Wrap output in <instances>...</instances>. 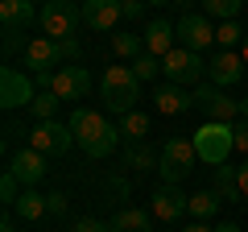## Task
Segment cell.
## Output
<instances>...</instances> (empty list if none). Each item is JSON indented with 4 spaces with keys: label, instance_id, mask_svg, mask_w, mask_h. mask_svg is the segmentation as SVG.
<instances>
[{
    "label": "cell",
    "instance_id": "6da1fadb",
    "mask_svg": "<svg viewBox=\"0 0 248 232\" xmlns=\"http://www.w3.org/2000/svg\"><path fill=\"white\" fill-rule=\"evenodd\" d=\"M66 125H71V133H75V145H79L87 158H108V153L120 145V129L108 125V116L91 112V108H75Z\"/></svg>",
    "mask_w": 248,
    "mask_h": 232
},
{
    "label": "cell",
    "instance_id": "7a4b0ae2",
    "mask_svg": "<svg viewBox=\"0 0 248 232\" xmlns=\"http://www.w3.org/2000/svg\"><path fill=\"white\" fill-rule=\"evenodd\" d=\"M99 99H104L108 112L128 116L141 99V79L133 75V66H108L104 79H99Z\"/></svg>",
    "mask_w": 248,
    "mask_h": 232
},
{
    "label": "cell",
    "instance_id": "3957f363",
    "mask_svg": "<svg viewBox=\"0 0 248 232\" xmlns=\"http://www.w3.org/2000/svg\"><path fill=\"white\" fill-rule=\"evenodd\" d=\"M190 141H195V149H199V162H207V166H223L228 153L236 149V125H228V120H207Z\"/></svg>",
    "mask_w": 248,
    "mask_h": 232
},
{
    "label": "cell",
    "instance_id": "277c9868",
    "mask_svg": "<svg viewBox=\"0 0 248 232\" xmlns=\"http://www.w3.org/2000/svg\"><path fill=\"white\" fill-rule=\"evenodd\" d=\"M195 162H199V149H195V141H190V137H170V141L161 145V162H157L161 182L178 187V182L195 170Z\"/></svg>",
    "mask_w": 248,
    "mask_h": 232
},
{
    "label": "cell",
    "instance_id": "5b68a950",
    "mask_svg": "<svg viewBox=\"0 0 248 232\" xmlns=\"http://www.w3.org/2000/svg\"><path fill=\"white\" fill-rule=\"evenodd\" d=\"M37 25H42L46 37H54V42H71V37L79 33V25H83V9L75 0H50V4H42V21H37Z\"/></svg>",
    "mask_w": 248,
    "mask_h": 232
},
{
    "label": "cell",
    "instance_id": "8992f818",
    "mask_svg": "<svg viewBox=\"0 0 248 232\" xmlns=\"http://www.w3.org/2000/svg\"><path fill=\"white\" fill-rule=\"evenodd\" d=\"M161 75H166L170 83H178V87H195L199 75H207V63L199 58L195 50H186V46H174V50L161 58Z\"/></svg>",
    "mask_w": 248,
    "mask_h": 232
},
{
    "label": "cell",
    "instance_id": "52a82bcc",
    "mask_svg": "<svg viewBox=\"0 0 248 232\" xmlns=\"http://www.w3.org/2000/svg\"><path fill=\"white\" fill-rule=\"evenodd\" d=\"M29 145L37 153H46V158H54V153H66L75 145V133H71V125H58V120H37L29 129Z\"/></svg>",
    "mask_w": 248,
    "mask_h": 232
},
{
    "label": "cell",
    "instance_id": "ba28073f",
    "mask_svg": "<svg viewBox=\"0 0 248 232\" xmlns=\"http://www.w3.org/2000/svg\"><path fill=\"white\" fill-rule=\"evenodd\" d=\"M195 108H203L207 120H228V125H236V120H240V99H228V96H223V87H215V83L195 87Z\"/></svg>",
    "mask_w": 248,
    "mask_h": 232
},
{
    "label": "cell",
    "instance_id": "9c48e42d",
    "mask_svg": "<svg viewBox=\"0 0 248 232\" xmlns=\"http://www.w3.org/2000/svg\"><path fill=\"white\" fill-rule=\"evenodd\" d=\"M37 99V83L25 79L17 66H4L0 71V104L4 108H29Z\"/></svg>",
    "mask_w": 248,
    "mask_h": 232
},
{
    "label": "cell",
    "instance_id": "30bf717a",
    "mask_svg": "<svg viewBox=\"0 0 248 232\" xmlns=\"http://www.w3.org/2000/svg\"><path fill=\"white\" fill-rule=\"evenodd\" d=\"M149 212L157 215L161 224H174V220H182V215L190 212V195H186L182 187H170V182H161V187L153 191V199H149Z\"/></svg>",
    "mask_w": 248,
    "mask_h": 232
},
{
    "label": "cell",
    "instance_id": "8fae6325",
    "mask_svg": "<svg viewBox=\"0 0 248 232\" xmlns=\"http://www.w3.org/2000/svg\"><path fill=\"white\" fill-rule=\"evenodd\" d=\"M62 63V42H54V37H33V42H25V66L33 75H54Z\"/></svg>",
    "mask_w": 248,
    "mask_h": 232
},
{
    "label": "cell",
    "instance_id": "7c38bea8",
    "mask_svg": "<svg viewBox=\"0 0 248 232\" xmlns=\"http://www.w3.org/2000/svg\"><path fill=\"white\" fill-rule=\"evenodd\" d=\"M215 42V29L211 21L203 17V13H182L178 17V46H186V50H207V46Z\"/></svg>",
    "mask_w": 248,
    "mask_h": 232
},
{
    "label": "cell",
    "instance_id": "4fadbf2b",
    "mask_svg": "<svg viewBox=\"0 0 248 232\" xmlns=\"http://www.w3.org/2000/svg\"><path fill=\"white\" fill-rule=\"evenodd\" d=\"M50 91L58 99H83L91 91V71L87 66H58L50 79Z\"/></svg>",
    "mask_w": 248,
    "mask_h": 232
},
{
    "label": "cell",
    "instance_id": "5bb4252c",
    "mask_svg": "<svg viewBox=\"0 0 248 232\" xmlns=\"http://www.w3.org/2000/svg\"><path fill=\"white\" fill-rule=\"evenodd\" d=\"M9 170L21 179V187H37V182L46 179V170H50V166H46V153H37L33 145H25V149H17L9 158Z\"/></svg>",
    "mask_w": 248,
    "mask_h": 232
},
{
    "label": "cell",
    "instance_id": "9a60e30c",
    "mask_svg": "<svg viewBox=\"0 0 248 232\" xmlns=\"http://www.w3.org/2000/svg\"><path fill=\"white\" fill-rule=\"evenodd\" d=\"M124 17V4L120 0H83V25H91L95 33H108L116 29Z\"/></svg>",
    "mask_w": 248,
    "mask_h": 232
},
{
    "label": "cell",
    "instance_id": "2e32d148",
    "mask_svg": "<svg viewBox=\"0 0 248 232\" xmlns=\"http://www.w3.org/2000/svg\"><path fill=\"white\" fill-rule=\"evenodd\" d=\"M33 21H42V9H33V0H0V25H4V33H25Z\"/></svg>",
    "mask_w": 248,
    "mask_h": 232
},
{
    "label": "cell",
    "instance_id": "e0dca14e",
    "mask_svg": "<svg viewBox=\"0 0 248 232\" xmlns=\"http://www.w3.org/2000/svg\"><path fill=\"white\" fill-rule=\"evenodd\" d=\"M244 58H240V54H232V50H219L211 58V63H207V75H211V83L215 87H232V83H240L244 79Z\"/></svg>",
    "mask_w": 248,
    "mask_h": 232
},
{
    "label": "cell",
    "instance_id": "ac0fdd59",
    "mask_svg": "<svg viewBox=\"0 0 248 232\" xmlns=\"http://www.w3.org/2000/svg\"><path fill=\"white\" fill-rule=\"evenodd\" d=\"M153 99H157V112L161 116H182L195 108V91L190 87H178V83H166V87L153 91Z\"/></svg>",
    "mask_w": 248,
    "mask_h": 232
},
{
    "label": "cell",
    "instance_id": "d6986e66",
    "mask_svg": "<svg viewBox=\"0 0 248 232\" xmlns=\"http://www.w3.org/2000/svg\"><path fill=\"white\" fill-rule=\"evenodd\" d=\"M178 42V25H170V21H149L145 25V54H153V58H166L170 50H174Z\"/></svg>",
    "mask_w": 248,
    "mask_h": 232
},
{
    "label": "cell",
    "instance_id": "ffe728a7",
    "mask_svg": "<svg viewBox=\"0 0 248 232\" xmlns=\"http://www.w3.org/2000/svg\"><path fill=\"white\" fill-rule=\"evenodd\" d=\"M112 232H153V212H141V207H120V212L108 220Z\"/></svg>",
    "mask_w": 248,
    "mask_h": 232
},
{
    "label": "cell",
    "instance_id": "44dd1931",
    "mask_svg": "<svg viewBox=\"0 0 248 232\" xmlns=\"http://www.w3.org/2000/svg\"><path fill=\"white\" fill-rule=\"evenodd\" d=\"M13 212H17L25 224H33V220H42V215H50V199H46L42 191L25 187V191H21V199L13 203Z\"/></svg>",
    "mask_w": 248,
    "mask_h": 232
},
{
    "label": "cell",
    "instance_id": "7402d4cb",
    "mask_svg": "<svg viewBox=\"0 0 248 232\" xmlns=\"http://www.w3.org/2000/svg\"><path fill=\"white\" fill-rule=\"evenodd\" d=\"M215 195H223V203H244V191H240L236 166H215Z\"/></svg>",
    "mask_w": 248,
    "mask_h": 232
},
{
    "label": "cell",
    "instance_id": "603a6c76",
    "mask_svg": "<svg viewBox=\"0 0 248 232\" xmlns=\"http://www.w3.org/2000/svg\"><path fill=\"white\" fill-rule=\"evenodd\" d=\"M116 129H120V137H124V141L141 145L145 137H149V116H145V112H137V108H133L128 116H120V125H116Z\"/></svg>",
    "mask_w": 248,
    "mask_h": 232
},
{
    "label": "cell",
    "instance_id": "cb8c5ba5",
    "mask_svg": "<svg viewBox=\"0 0 248 232\" xmlns=\"http://www.w3.org/2000/svg\"><path fill=\"white\" fill-rule=\"evenodd\" d=\"M157 162H161V153L153 145H145V141L124 153V166H133V170H157Z\"/></svg>",
    "mask_w": 248,
    "mask_h": 232
},
{
    "label": "cell",
    "instance_id": "d4e9b609",
    "mask_svg": "<svg viewBox=\"0 0 248 232\" xmlns=\"http://www.w3.org/2000/svg\"><path fill=\"white\" fill-rule=\"evenodd\" d=\"M215 212H219V195L215 191H195L190 195V215L195 220H211Z\"/></svg>",
    "mask_w": 248,
    "mask_h": 232
},
{
    "label": "cell",
    "instance_id": "484cf974",
    "mask_svg": "<svg viewBox=\"0 0 248 232\" xmlns=\"http://www.w3.org/2000/svg\"><path fill=\"white\" fill-rule=\"evenodd\" d=\"M112 50L120 54V58H141L145 54V37H137V33H112Z\"/></svg>",
    "mask_w": 248,
    "mask_h": 232
},
{
    "label": "cell",
    "instance_id": "4316f807",
    "mask_svg": "<svg viewBox=\"0 0 248 232\" xmlns=\"http://www.w3.org/2000/svg\"><path fill=\"white\" fill-rule=\"evenodd\" d=\"M248 0H203V9L211 13V17H219V21H236V13L244 9Z\"/></svg>",
    "mask_w": 248,
    "mask_h": 232
},
{
    "label": "cell",
    "instance_id": "83f0119b",
    "mask_svg": "<svg viewBox=\"0 0 248 232\" xmlns=\"http://www.w3.org/2000/svg\"><path fill=\"white\" fill-rule=\"evenodd\" d=\"M58 104H62V99L54 96V91H37V99L29 104V112H33L37 120H54V112H58Z\"/></svg>",
    "mask_w": 248,
    "mask_h": 232
},
{
    "label": "cell",
    "instance_id": "f1b7e54d",
    "mask_svg": "<svg viewBox=\"0 0 248 232\" xmlns=\"http://www.w3.org/2000/svg\"><path fill=\"white\" fill-rule=\"evenodd\" d=\"M215 42L228 50V46H236V42H244V29L236 25V21H219V29H215Z\"/></svg>",
    "mask_w": 248,
    "mask_h": 232
},
{
    "label": "cell",
    "instance_id": "f546056e",
    "mask_svg": "<svg viewBox=\"0 0 248 232\" xmlns=\"http://www.w3.org/2000/svg\"><path fill=\"white\" fill-rule=\"evenodd\" d=\"M157 71H161V58H153V54H141V58H137V63H133V75H137V79H157Z\"/></svg>",
    "mask_w": 248,
    "mask_h": 232
},
{
    "label": "cell",
    "instance_id": "4dcf8cb0",
    "mask_svg": "<svg viewBox=\"0 0 248 232\" xmlns=\"http://www.w3.org/2000/svg\"><path fill=\"white\" fill-rule=\"evenodd\" d=\"M120 4H124V17L137 21V17H145V4H149V0H120Z\"/></svg>",
    "mask_w": 248,
    "mask_h": 232
},
{
    "label": "cell",
    "instance_id": "1f68e13d",
    "mask_svg": "<svg viewBox=\"0 0 248 232\" xmlns=\"http://www.w3.org/2000/svg\"><path fill=\"white\" fill-rule=\"evenodd\" d=\"M46 199H50V215H62V212H66V195H62V191H50Z\"/></svg>",
    "mask_w": 248,
    "mask_h": 232
},
{
    "label": "cell",
    "instance_id": "d6a6232c",
    "mask_svg": "<svg viewBox=\"0 0 248 232\" xmlns=\"http://www.w3.org/2000/svg\"><path fill=\"white\" fill-rule=\"evenodd\" d=\"M236 149L248 153V120H236Z\"/></svg>",
    "mask_w": 248,
    "mask_h": 232
},
{
    "label": "cell",
    "instance_id": "836d02e7",
    "mask_svg": "<svg viewBox=\"0 0 248 232\" xmlns=\"http://www.w3.org/2000/svg\"><path fill=\"white\" fill-rule=\"evenodd\" d=\"M75 232H112V228L99 224V220H79V224H75Z\"/></svg>",
    "mask_w": 248,
    "mask_h": 232
},
{
    "label": "cell",
    "instance_id": "e575fe53",
    "mask_svg": "<svg viewBox=\"0 0 248 232\" xmlns=\"http://www.w3.org/2000/svg\"><path fill=\"white\" fill-rule=\"evenodd\" d=\"M79 42H75V37H71V42H62V58H79Z\"/></svg>",
    "mask_w": 248,
    "mask_h": 232
},
{
    "label": "cell",
    "instance_id": "d590c367",
    "mask_svg": "<svg viewBox=\"0 0 248 232\" xmlns=\"http://www.w3.org/2000/svg\"><path fill=\"white\" fill-rule=\"evenodd\" d=\"M236 179H240V191H244V199H248V162L236 166Z\"/></svg>",
    "mask_w": 248,
    "mask_h": 232
},
{
    "label": "cell",
    "instance_id": "8d00e7d4",
    "mask_svg": "<svg viewBox=\"0 0 248 232\" xmlns=\"http://www.w3.org/2000/svg\"><path fill=\"white\" fill-rule=\"evenodd\" d=\"M182 232H215V228H211V224H207V220H195V224H186Z\"/></svg>",
    "mask_w": 248,
    "mask_h": 232
},
{
    "label": "cell",
    "instance_id": "74e56055",
    "mask_svg": "<svg viewBox=\"0 0 248 232\" xmlns=\"http://www.w3.org/2000/svg\"><path fill=\"white\" fill-rule=\"evenodd\" d=\"M215 232H240V224H236V220H228V224H219Z\"/></svg>",
    "mask_w": 248,
    "mask_h": 232
},
{
    "label": "cell",
    "instance_id": "f35d334b",
    "mask_svg": "<svg viewBox=\"0 0 248 232\" xmlns=\"http://www.w3.org/2000/svg\"><path fill=\"white\" fill-rule=\"evenodd\" d=\"M240 58L248 63V33H244V42H240Z\"/></svg>",
    "mask_w": 248,
    "mask_h": 232
},
{
    "label": "cell",
    "instance_id": "ab89813d",
    "mask_svg": "<svg viewBox=\"0 0 248 232\" xmlns=\"http://www.w3.org/2000/svg\"><path fill=\"white\" fill-rule=\"evenodd\" d=\"M240 120H248V99H240Z\"/></svg>",
    "mask_w": 248,
    "mask_h": 232
},
{
    "label": "cell",
    "instance_id": "60d3db41",
    "mask_svg": "<svg viewBox=\"0 0 248 232\" xmlns=\"http://www.w3.org/2000/svg\"><path fill=\"white\" fill-rule=\"evenodd\" d=\"M0 232H17V228H13V220H4V224H0Z\"/></svg>",
    "mask_w": 248,
    "mask_h": 232
},
{
    "label": "cell",
    "instance_id": "b9f144b4",
    "mask_svg": "<svg viewBox=\"0 0 248 232\" xmlns=\"http://www.w3.org/2000/svg\"><path fill=\"white\" fill-rule=\"evenodd\" d=\"M149 4H174V0H149Z\"/></svg>",
    "mask_w": 248,
    "mask_h": 232
},
{
    "label": "cell",
    "instance_id": "7bdbcfd3",
    "mask_svg": "<svg viewBox=\"0 0 248 232\" xmlns=\"http://www.w3.org/2000/svg\"><path fill=\"white\" fill-rule=\"evenodd\" d=\"M42 4H50V0H42Z\"/></svg>",
    "mask_w": 248,
    "mask_h": 232
}]
</instances>
